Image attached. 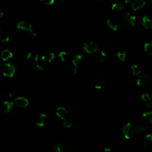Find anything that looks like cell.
<instances>
[{
	"label": "cell",
	"instance_id": "cell-34",
	"mask_svg": "<svg viewBox=\"0 0 152 152\" xmlns=\"http://www.w3.org/2000/svg\"><path fill=\"white\" fill-rule=\"evenodd\" d=\"M103 152H113V151L110 148H106L104 149Z\"/></svg>",
	"mask_w": 152,
	"mask_h": 152
},
{
	"label": "cell",
	"instance_id": "cell-21",
	"mask_svg": "<svg viewBox=\"0 0 152 152\" xmlns=\"http://www.w3.org/2000/svg\"><path fill=\"white\" fill-rule=\"evenodd\" d=\"M145 52L150 55H152V42L146 43L144 46Z\"/></svg>",
	"mask_w": 152,
	"mask_h": 152
},
{
	"label": "cell",
	"instance_id": "cell-33",
	"mask_svg": "<svg viewBox=\"0 0 152 152\" xmlns=\"http://www.w3.org/2000/svg\"><path fill=\"white\" fill-rule=\"evenodd\" d=\"M32 58V54L31 52H29L26 57V58L27 60H30Z\"/></svg>",
	"mask_w": 152,
	"mask_h": 152
},
{
	"label": "cell",
	"instance_id": "cell-7",
	"mask_svg": "<svg viewBox=\"0 0 152 152\" xmlns=\"http://www.w3.org/2000/svg\"><path fill=\"white\" fill-rule=\"evenodd\" d=\"M83 61V56L81 54H77L76 55L73 60V64L74 67V74H77L78 71V68L79 67L81 66V64H82Z\"/></svg>",
	"mask_w": 152,
	"mask_h": 152
},
{
	"label": "cell",
	"instance_id": "cell-39",
	"mask_svg": "<svg viewBox=\"0 0 152 152\" xmlns=\"http://www.w3.org/2000/svg\"><path fill=\"white\" fill-rule=\"evenodd\" d=\"M149 4L150 5H152V0H149Z\"/></svg>",
	"mask_w": 152,
	"mask_h": 152
},
{
	"label": "cell",
	"instance_id": "cell-13",
	"mask_svg": "<svg viewBox=\"0 0 152 152\" xmlns=\"http://www.w3.org/2000/svg\"><path fill=\"white\" fill-rule=\"evenodd\" d=\"M40 60L43 61H48V62H51L53 59L55 58V54L53 52H48L47 54L42 55L40 56Z\"/></svg>",
	"mask_w": 152,
	"mask_h": 152
},
{
	"label": "cell",
	"instance_id": "cell-14",
	"mask_svg": "<svg viewBox=\"0 0 152 152\" xmlns=\"http://www.w3.org/2000/svg\"><path fill=\"white\" fill-rule=\"evenodd\" d=\"M106 25L108 27H110L111 29L116 31L118 29V23L114 19L111 18H109L106 21Z\"/></svg>",
	"mask_w": 152,
	"mask_h": 152
},
{
	"label": "cell",
	"instance_id": "cell-8",
	"mask_svg": "<svg viewBox=\"0 0 152 152\" xmlns=\"http://www.w3.org/2000/svg\"><path fill=\"white\" fill-rule=\"evenodd\" d=\"M14 103L18 107L24 108L28 106L29 101L25 97H18L14 100Z\"/></svg>",
	"mask_w": 152,
	"mask_h": 152
},
{
	"label": "cell",
	"instance_id": "cell-42",
	"mask_svg": "<svg viewBox=\"0 0 152 152\" xmlns=\"http://www.w3.org/2000/svg\"><path fill=\"white\" fill-rule=\"evenodd\" d=\"M151 152H152V150H151Z\"/></svg>",
	"mask_w": 152,
	"mask_h": 152
},
{
	"label": "cell",
	"instance_id": "cell-32",
	"mask_svg": "<svg viewBox=\"0 0 152 152\" xmlns=\"http://www.w3.org/2000/svg\"><path fill=\"white\" fill-rule=\"evenodd\" d=\"M9 40H10V37L8 36H6L1 39V42L3 43H7L9 42Z\"/></svg>",
	"mask_w": 152,
	"mask_h": 152
},
{
	"label": "cell",
	"instance_id": "cell-43",
	"mask_svg": "<svg viewBox=\"0 0 152 152\" xmlns=\"http://www.w3.org/2000/svg\"><path fill=\"white\" fill-rule=\"evenodd\" d=\"M0 34H1V31H0Z\"/></svg>",
	"mask_w": 152,
	"mask_h": 152
},
{
	"label": "cell",
	"instance_id": "cell-36",
	"mask_svg": "<svg viewBox=\"0 0 152 152\" xmlns=\"http://www.w3.org/2000/svg\"><path fill=\"white\" fill-rule=\"evenodd\" d=\"M4 16V12L2 10H0V18Z\"/></svg>",
	"mask_w": 152,
	"mask_h": 152
},
{
	"label": "cell",
	"instance_id": "cell-31",
	"mask_svg": "<svg viewBox=\"0 0 152 152\" xmlns=\"http://www.w3.org/2000/svg\"><path fill=\"white\" fill-rule=\"evenodd\" d=\"M43 70V67L40 66V64H36V67H35V70L36 71H42Z\"/></svg>",
	"mask_w": 152,
	"mask_h": 152
},
{
	"label": "cell",
	"instance_id": "cell-3",
	"mask_svg": "<svg viewBox=\"0 0 152 152\" xmlns=\"http://www.w3.org/2000/svg\"><path fill=\"white\" fill-rule=\"evenodd\" d=\"M136 18L134 16H132L129 13H127L122 18V23L125 26L134 27L136 25Z\"/></svg>",
	"mask_w": 152,
	"mask_h": 152
},
{
	"label": "cell",
	"instance_id": "cell-18",
	"mask_svg": "<svg viewBox=\"0 0 152 152\" xmlns=\"http://www.w3.org/2000/svg\"><path fill=\"white\" fill-rule=\"evenodd\" d=\"M144 146L146 147H152V134L146 135L144 141Z\"/></svg>",
	"mask_w": 152,
	"mask_h": 152
},
{
	"label": "cell",
	"instance_id": "cell-2",
	"mask_svg": "<svg viewBox=\"0 0 152 152\" xmlns=\"http://www.w3.org/2000/svg\"><path fill=\"white\" fill-rule=\"evenodd\" d=\"M17 28L20 30L30 31L34 36H36V34L32 29V25L25 21H20L17 24Z\"/></svg>",
	"mask_w": 152,
	"mask_h": 152
},
{
	"label": "cell",
	"instance_id": "cell-5",
	"mask_svg": "<svg viewBox=\"0 0 152 152\" xmlns=\"http://www.w3.org/2000/svg\"><path fill=\"white\" fill-rule=\"evenodd\" d=\"M151 81V77L148 74H140L137 80V84L139 87H144Z\"/></svg>",
	"mask_w": 152,
	"mask_h": 152
},
{
	"label": "cell",
	"instance_id": "cell-1",
	"mask_svg": "<svg viewBox=\"0 0 152 152\" xmlns=\"http://www.w3.org/2000/svg\"><path fill=\"white\" fill-rule=\"evenodd\" d=\"M122 133L126 139H130L136 135L134 130V126L131 123H127L122 128Z\"/></svg>",
	"mask_w": 152,
	"mask_h": 152
},
{
	"label": "cell",
	"instance_id": "cell-11",
	"mask_svg": "<svg viewBox=\"0 0 152 152\" xmlns=\"http://www.w3.org/2000/svg\"><path fill=\"white\" fill-rule=\"evenodd\" d=\"M134 130L136 134L144 133L147 131V127L143 124H139L134 126Z\"/></svg>",
	"mask_w": 152,
	"mask_h": 152
},
{
	"label": "cell",
	"instance_id": "cell-20",
	"mask_svg": "<svg viewBox=\"0 0 152 152\" xmlns=\"http://www.w3.org/2000/svg\"><path fill=\"white\" fill-rule=\"evenodd\" d=\"M143 117L150 124H152V111H148L143 114Z\"/></svg>",
	"mask_w": 152,
	"mask_h": 152
},
{
	"label": "cell",
	"instance_id": "cell-16",
	"mask_svg": "<svg viewBox=\"0 0 152 152\" xmlns=\"http://www.w3.org/2000/svg\"><path fill=\"white\" fill-rule=\"evenodd\" d=\"M46 118H47V115L45 114H40L36 119V125L38 126L39 127H43L44 126Z\"/></svg>",
	"mask_w": 152,
	"mask_h": 152
},
{
	"label": "cell",
	"instance_id": "cell-30",
	"mask_svg": "<svg viewBox=\"0 0 152 152\" xmlns=\"http://www.w3.org/2000/svg\"><path fill=\"white\" fill-rule=\"evenodd\" d=\"M40 1L45 5H51L55 2V0H40Z\"/></svg>",
	"mask_w": 152,
	"mask_h": 152
},
{
	"label": "cell",
	"instance_id": "cell-9",
	"mask_svg": "<svg viewBox=\"0 0 152 152\" xmlns=\"http://www.w3.org/2000/svg\"><path fill=\"white\" fill-rule=\"evenodd\" d=\"M67 114H68V112L67 110L63 106L58 107L56 110V115L62 121H64L65 119H67Z\"/></svg>",
	"mask_w": 152,
	"mask_h": 152
},
{
	"label": "cell",
	"instance_id": "cell-35",
	"mask_svg": "<svg viewBox=\"0 0 152 152\" xmlns=\"http://www.w3.org/2000/svg\"><path fill=\"white\" fill-rule=\"evenodd\" d=\"M39 57L37 55H36L35 57V58H34V60H35V61L36 62H38V61H39Z\"/></svg>",
	"mask_w": 152,
	"mask_h": 152
},
{
	"label": "cell",
	"instance_id": "cell-23",
	"mask_svg": "<svg viewBox=\"0 0 152 152\" xmlns=\"http://www.w3.org/2000/svg\"><path fill=\"white\" fill-rule=\"evenodd\" d=\"M131 70L133 71V75H140L141 74V73H142V71H141L140 68L138 67V66H137V65H136V64L133 65L131 67Z\"/></svg>",
	"mask_w": 152,
	"mask_h": 152
},
{
	"label": "cell",
	"instance_id": "cell-12",
	"mask_svg": "<svg viewBox=\"0 0 152 152\" xmlns=\"http://www.w3.org/2000/svg\"><path fill=\"white\" fill-rule=\"evenodd\" d=\"M14 103L10 101H4L3 102L2 107L4 111L6 113H9L13 110Z\"/></svg>",
	"mask_w": 152,
	"mask_h": 152
},
{
	"label": "cell",
	"instance_id": "cell-19",
	"mask_svg": "<svg viewBox=\"0 0 152 152\" xmlns=\"http://www.w3.org/2000/svg\"><path fill=\"white\" fill-rule=\"evenodd\" d=\"M103 84H104V80L102 79H98L94 81V87L96 89L100 90L103 88Z\"/></svg>",
	"mask_w": 152,
	"mask_h": 152
},
{
	"label": "cell",
	"instance_id": "cell-6",
	"mask_svg": "<svg viewBox=\"0 0 152 152\" xmlns=\"http://www.w3.org/2000/svg\"><path fill=\"white\" fill-rule=\"evenodd\" d=\"M15 72H16L15 67L13 66V65L10 64L9 63L5 64L4 65L3 74L4 76H5V77L9 78L13 77Z\"/></svg>",
	"mask_w": 152,
	"mask_h": 152
},
{
	"label": "cell",
	"instance_id": "cell-38",
	"mask_svg": "<svg viewBox=\"0 0 152 152\" xmlns=\"http://www.w3.org/2000/svg\"><path fill=\"white\" fill-rule=\"evenodd\" d=\"M8 96H9L10 97H13V93H10L8 94Z\"/></svg>",
	"mask_w": 152,
	"mask_h": 152
},
{
	"label": "cell",
	"instance_id": "cell-29",
	"mask_svg": "<svg viewBox=\"0 0 152 152\" xmlns=\"http://www.w3.org/2000/svg\"><path fill=\"white\" fill-rule=\"evenodd\" d=\"M105 57H106L105 52L104 51H101V53L99 54V55H98V57H97V58H98V60L100 62H102L104 61Z\"/></svg>",
	"mask_w": 152,
	"mask_h": 152
},
{
	"label": "cell",
	"instance_id": "cell-40",
	"mask_svg": "<svg viewBox=\"0 0 152 152\" xmlns=\"http://www.w3.org/2000/svg\"><path fill=\"white\" fill-rule=\"evenodd\" d=\"M99 1H102V0H99Z\"/></svg>",
	"mask_w": 152,
	"mask_h": 152
},
{
	"label": "cell",
	"instance_id": "cell-4",
	"mask_svg": "<svg viewBox=\"0 0 152 152\" xmlns=\"http://www.w3.org/2000/svg\"><path fill=\"white\" fill-rule=\"evenodd\" d=\"M83 49L88 53H95L99 49V45L93 42H85L83 45Z\"/></svg>",
	"mask_w": 152,
	"mask_h": 152
},
{
	"label": "cell",
	"instance_id": "cell-41",
	"mask_svg": "<svg viewBox=\"0 0 152 152\" xmlns=\"http://www.w3.org/2000/svg\"><path fill=\"white\" fill-rule=\"evenodd\" d=\"M0 67H1V64H0Z\"/></svg>",
	"mask_w": 152,
	"mask_h": 152
},
{
	"label": "cell",
	"instance_id": "cell-22",
	"mask_svg": "<svg viewBox=\"0 0 152 152\" xmlns=\"http://www.w3.org/2000/svg\"><path fill=\"white\" fill-rule=\"evenodd\" d=\"M124 8L123 4L121 3H115L112 5V10L114 11H122Z\"/></svg>",
	"mask_w": 152,
	"mask_h": 152
},
{
	"label": "cell",
	"instance_id": "cell-17",
	"mask_svg": "<svg viewBox=\"0 0 152 152\" xmlns=\"http://www.w3.org/2000/svg\"><path fill=\"white\" fill-rule=\"evenodd\" d=\"M13 57V53L8 49L3 51L1 53V58L3 61H7L9 59H12Z\"/></svg>",
	"mask_w": 152,
	"mask_h": 152
},
{
	"label": "cell",
	"instance_id": "cell-27",
	"mask_svg": "<svg viewBox=\"0 0 152 152\" xmlns=\"http://www.w3.org/2000/svg\"><path fill=\"white\" fill-rule=\"evenodd\" d=\"M58 56L60 58L61 61L62 62H63L65 61V60H66V57H67V53L65 51H61L59 53Z\"/></svg>",
	"mask_w": 152,
	"mask_h": 152
},
{
	"label": "cell",
	"instance_id": "cell-25",
	"mask_svg": "<svg viewBox=\"0 0 152 152\" xmlns=\"http://www.w3.org/2000/svg\"><path fill=\"white\" fill-rule=\"evenodd\" d=\"M127 56V53L125 51H121L118 52V57L119 59V60L124 62L125 61V58Z\"/></svg>",
	"mask_w": 152,
	"mask_h": 152
},
{
	"label": "cell",
	"instance_id": "cell-24",
	"mask_svg": "<svg viewBox=\"0 0 152 152\" xmlns=\"http://www.w3.org/2000/svg\"><path fill=\"white\" fill-rule=\"evenodd\" d=\"M141 99H142V100L143 102H144L147 103H148L151 101V98L150 97V95L149 93L143 94L142 96H141Z\"/></svg>",
	"mask_w": 152,
	"mask_h": 152
},
{
	"label": "cell",
	"instance_id": "cell-26",
	"mask_svg": "<svg viewBox=\"0 0 152 152\" xmlns=\"http://www.w3.org/2000/svg\"><path fill=\"white\" fill-rule=\"evenodd\" d=\"M55 149L57 152H67L66 148L60 144H57L55 146Z\"/></svg>",
	"mask_w": 152,
	"mask_h": 152
},
{
	"label": "cell",
	"instance_id": "cell-28",
	"mask_svg": "<svg viewBox=\"0 0 152 152\" xmlns=\"http://www.w3.org/2000/svg\"><path fill=\"white\" fill-rule=\"evenodd\" d=\"M63 125L66 128H70L72 126V123L70 121V120H69V119H65L64 121H63Z\"/></svg>",
	"mask_w": 152,
	"mask_h": 152
},
{
	"label": "cell",
	"instance_id": "cell-15",
	"mask_svg": "<svg viewBox=\"0 0 152 152\" xmlns=\"http://www.w3.org/2000/svg\"><path fill=\"white\" fill-rule=\"evenodd\" d=\"M143 26L146 29H150L152 28V21L148 16H144L142 18Z\"/></svg>",
	"mask_w": 152,
	"mask_h": 152
},
{
	"label": "cell",
	"instance_id": "cell-37",
	"mask_svg": "<svg viewBox=\"0 0 152 152\" xmlns=\"http://www.w3.org/2000/svg\"><path fill=\"white\" fill-rule=\"evenodd\" d=\"M130 1H131V0H125V3L126 4H128V3H130Z\"/></svg>",
	"mask_w": 152,
	"mask_h": 152
},
{
	"label": "cell",
	"instance_id": "cell-10",
	"mask_svg": "<svg viewBox=\"0 0 152 152\" xmlns=\"http://www.w3.org/2000/svg\"><path fill=\"white\" fill-rule=\"evenodd\" d=\"M146 4L144 0H134L132 3L131 6L134 11H137L139 9L143 8Z\"/></svg>",
	"mask_w": 152,
	"mask_h": 152
}]
</instances>
